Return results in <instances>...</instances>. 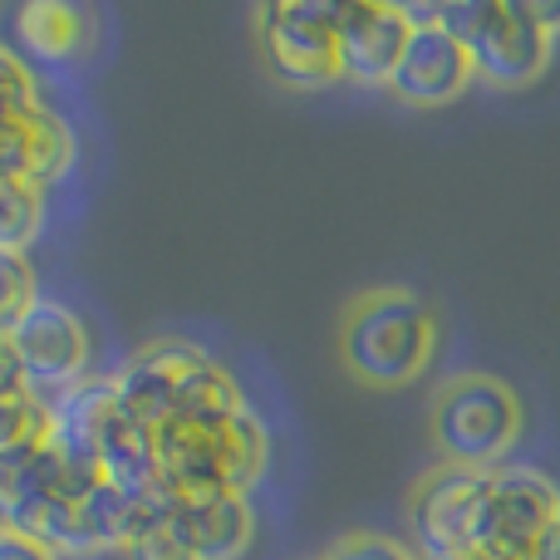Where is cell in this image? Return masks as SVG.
I'll list each match as a JSON object with an SVG mask.
<instances>
[{
	"instance_id": "6da1fadb",
	"label": "cell",
	"mask_w": 560,
	"mask_h": 560,
	"mask_svg": "<svg viewBox=\"0 0 560 560\" xmlns=\"http://www.w3.org/2000/svg\"><path fill=\"white\" fill-rule=\"evenodd\" d=\"M158 472L177 502L197 497H246L271 467V433L252 404L207 423H163L158 428Z\"/></svg>"
},
{
	"instance_id": "7a4b0ae2",
	"label": "cell",
	"mask_w": 560,
	"mask_h": 560,
	"mask_svg": "<svg viewBox=\"0 0 560 560\" xmlns=\"http://www.w3.org/2000/svg\"><path fill=\"white\" fill-rule=\"evenodd\" d=\"M438 315L423 295L404 285L364 290L339 319V359L369 388H404L433 364Z\"/></svg>"
},
{
	"instance_id": "3957f363",
	"label": "cell",
	"mask_w": 560,
	"mask_h": 560,
	"mask_svg": "<svg viewBox=\"0 0 560 560\" xmlns=\"http://www.w3.org/2000/svg\"><path fill=\"white\" fill-rule=\"evenodd\" d=\"M522 428V398L497 374H453L428 408V433H433L438 457L453 467H472V472L506 467V453L516 447Z\"/></svg>"
},
{
	"instance_id": "277c9868",
	"label": "cell",
	"mask_w": 560,
	"mask_h": 560,
	"mask_svg": "<svg viewBox=\"0 0 560 560\" xmlns=\"http://www.w3.org/2000/svg\"><path fill=\"white\" fill-rule=\"evenodd\" d=\"M438 25L467 49L472 79L492 89L536 84L556 49V35L532 15V0H453L438 5Z\"/></svg>"
},
{
	"instance_id": "5b68a950",
	"label": "cell",
	"mask_w": 560,
	"mask_h": 560,
	"mask_svg": "<svg viewBox=\"0 0 560 560\" xmlns=\"http://www.w3.org/2000/svg\"><path fill=\"white\" fill-rule=\"evenodd\" d=\"M339 0H276L256 10V49L285 89L339 79Z\"/></svg>"
},
{
	"instance_id": "8992f818",
	"label": "cell",
	"mask_w": 560,
	"mask_h": 560,
	"mask_svg": "<svg viewBox=\"0 0 560 560\" xmlns=\"http://www.w3.org/2000/svg\"><path fill=\"white\" fill-rule=\"evenodd\" d=\"M560 526V487L536 467H497L487 492L477 551L497 560H532Z\"/></svg>"
},
{
	"instance_id": "52a82bcc",
	"label": "cell",
	"mask_w": 560,
	"mask_h": 560,
	"mask_svg": "<svg viewBox=\"0 0 560 560\" xmlns=\"http://www.w3.org/2000/svg\"><path fill=\"white\" fill-rule=\"evenodd\" d=\"M10 345H15V359H20V369H25L30 394H39L45 404L59 398L65 388L84 384L89 369H94L89 325L69 305H59V300H49V295H39L35 305H30V315L15 325Z\"/></svg>"
},
{
	"instance_id": "ba28073f",
	"label": "cell",
	"mask_w": 560,
	"mask_h": 560,
	"mask_svg": "<svg viewBox=\"0 0 560 560\" xmlns=\"http://www.w3.org/2000/svg\"><path fill=\"white\" fill-rule=\"evenodd\" d=\"M487 492H492V472H472V467L438 463L433 472L418 477L413 497H408V522H413V536L428 560L477 546Z\"/></svg>"
},
{
	"instance_id": "9c48e42d",
	"label": "cell",
	"mask_w": 560,
	"mask_h": 560,
	"mask_svg": "<svg viewBox=\"0 0 560 560\" xmlns=\"http://www.w3.org/2000/svg\"><path fill=\"white\" fill-rule=\"evenodd\" d=\"M79 138L59 108L39 94L0 98V177H15L25 187H55L74 167Z\"/></svg>"
},
{
	"instance_id": "30bf717a",
	"label": "cell",
	"mask_w": 560,
	"mask_h": 560,
	"mask_svg": "<svg viewBox=\"0 0 560 560\" xmlns=\"http://www.w3.org/2000/svg\"><path fill=\"white\" fill-rule=\"evenodd\" d=\"M89 482H104V477H89L79 467H69L65 457L45 443H25L0 453V526L20 532L35 541V532L45 526V516L55 512L65 497L84 492Z\"/></svg>"
},
{
	"instance_id": "8fae6325",
	"label": "cell",
	"mask_w": 560,
	"mask_h": 560,
	"mask_svg": "<svg viewBox=\"0 0 560 560\" xmlns=\"http://www.w3.org/2000/svg\"><path fill=\"white\" fill-rule=\"evenodd\" d=\"M339 79L359 89H388L404 55L413 20L408 5H388V0H339Z\"/></svg>"
},
{
	"instance_id": "7c38bea8",
	"label": "cell",
	"mask_w": 560,
	"mask_h": 560,
	"mask_svg": "<svg viewBox=\"0 0 560 560\" xmlns=\"http://www.w3.org/2000/svg\"><path fill=\"white\" fill-rule=\"evenodd\" d=\"M207 349L192 345V339H148V345H138L133 354L124 359V364L114 369V394H118V408H124L133 423L143 428H163L167 418H173L177 408V388H183V378L197 369V359H202Z\"/></svg>"
},
{
	"instance_id": "4fadbf2b",
	"label": "cell",
	"mask_w": 560,
	"mask_h": 560,
	"mask_svg": "<svg viewBox=\"0 0 560 560\" xmlns=\"http://www.w3.org/2000/svg\"><path fill=\"white\" fill-rule=\"evenodd\" d=\"M467 84H472V59H467V49L457 45L438 20H413V35H408L394 79H388V94L413 108H443V104H453Z\"/></svg>"
},
{
	"instance_id": "5bb4252c",
	"label": "cell",
	"mask_w": 560,
	"mask_h": 560,
	"mask_svg": "<svg viewBox=\"0 0 560 560\" xmlns=\"http://www.w3.org/2000/svg\"><path fill=\"white\" fill-rule=\"evenodd\" d=\"M114 418H118L114 378L89 374L84 384L49 398V447H55L69 467L98 477V443H104Z\"/></svg>"
},
{
	"instance_id": "9a60e30c",
	"label": "cell",
	"mask_w": 560,
	"mask_h": 560,
	"mask_svg": "<svg viewBox=\"0 0 560 560\" xmlns=\"http://www.w3.org/2000/svg\"><path fill=\"white\" fill-rule=\"evenodd\" d=\"M98 45V15L89 5L69 0H30L15 10V55L45 59V65H69Z\"/></svg>"
},
{
	"instance_id": "2e32d148",
	"label": "cell",
	"mask_w": 560,
	"mask_h": 560,
	"mask_svg": "<svg viewBox=\"0 0 560 560\" xmlns=\"http://www.w3.org/2000/svg\"><path fill=\"white\" fill-rule=\"evenodd\" d=\"M183 526L192 536L197 560H242L256 541V512L252 497H197V502H177Z\"/></svg>"
},
{
	"instance_id": "e0dca14e",
	"label": "cell",
	"mask_w": 560,
	"mask_h": 560,
	"mask_svg": "<svg viewBox=\"0 0 560 560\" xmlns=\"http://www.w3.org/2000/svg\"><path fill=\"white\" fill-rule=\"evenodd\" d=\"M124 560H197L192 536H187L177 502L153 506V512L143 516V526H138V536L128 541Z\"/></svg>"
},
{
	"instance_id": "ac0fdd59",
	"label": "cell",
	"mask_w": 560,
	"mask_h": 560,
	"mask_svg": "<svg viewBox=\"0 0 560 560\" xmlns=\"http://www.w3.org/2000/svg\"><path fill=\"white\" fill-rule=\"evenodd\" d=\"M45 226V192L0 177V252H25Z\"/></svg>"
},
{
	"instance_id": "d6986e66",
	"label": "cell",
	"mask_w": 560,
	"mask_h": 560,
	"mask_svg": "<svg viewBox=\"0 0 560 560\" xmlns=\"http://www.w3.org/2000/svg\"><path fill=\"white\" fill-rule=\"evenodd\" d=\"M39 300L35 266L25 252H0V335H15V325L30 315V305Z\"/></svg>"
},
{
	"instance_id": "ffe728a7",
	"label": "cell",
	"mask_w": 560,
	"mask_h": 560,
	"mask_svg": "<svg viewBox=\"0 0 560 560\" xmlns=\"http://www.w3.org/2000/svg\"><path fill=\"white\" fill-rule=\"evenodd\" d=\"M49 438V404L39 394L0 398V453L25 443H45Z\"/></svg>"
},
{
	"instance_id": "44dd1931",
	"label": "cell",
	"mask_w": 560,
	"mask_h": 560,
	"mask_svg": "<svg viewBox=\"0 0 560 560\" xmlns=\"http://www.w3.org/2000/svg\"><path fill=\"white\" fill-rule=\"evenodd\" d=\"M319 560H418V551L384 532H345L339 541H329Z\"/></svg>"
},
{
	"instance_id": "7402d4cb",
	"label": "cell",
	"mask_w": 560,
	"mask_h": 560,
	"mask_svg": "<svg viewBox=\"0 0 560 560\" xmlns=\"http://www.w3.org/2000/svg\"><path fill=\"white\" fill-rule=\"evenodd\" d=\"M20 94H39L35 74H30V65L15 55V45L0 39V98H20Z\"/></svg>"
},
{
	"instance_id": "603a6c76",
	"label": "cell",
	"mask_w": 560,
	"mask_h": 560,
	"mask_svg": "<svg viewBox=\"0 0 560 560\" xmlns=\"http://www.w3.org/2000/svg\"><path fill=\"white\" fill-rule=\"evenodd\" d=\"M15 394H30V384H25V369H20V359H15V345L0 335V398H15Z\"/></svg>"
},
{
	"instance_id": "cb8c5ba5",
	"label": "cell",
	"mask_w": 560,
	"mask_h": 560,
	"mask_svg": "<svg viewBox=\"0 0 560 560\" xmlns=\"http://www.w3.org/2000/svg\"><path fill=\"white\" fill-rule=\"evenodd\" d=\"M0 560H59V556L45 551L39 541H30V536L5 532V526H0Z\"/></svg>"
},
{
	"instance_id": "d4e9b609",
	"label": "cell",
	"mask_w": 560,
	"mask_h": 560,
	"mask_svg": "<svg viewBox=\"0 0 560 560\" xmlns=\"http://www.w3.org/2000/svg\"><path fill=\"white\" fill-rule=\"evenodd\" d=\"M532 15L541 20L546 35H560V5H551V0H532Z\"/></svg>"
},
{
	"instance_id": "484cf974",
	"label": "cell",
	"mask_w": 560,
	"mask_h": 560,
	"mask_svg": "<svg viewBox=\"0 0 560 560\" xmlns=\"http://www.w3.org/2000/svg\"><path fill=\"white\" fill-rule=\"evenodd\" d=\"M532 560H560V526H556L551 536H546L541 546H536V556H532Z\"/></svg>"
},
{
	"instance_id": "4316f807",
	"label": "cell",
	"mask_w": 560,
	"mask_h": 560,
	"mask_svg": "<svg viewBox=\"0 0 560 560\" xmlns=\"http://www.w3.org/2000/svg\"><path fill=\"white\" fill-rule=\"evenodd\" d=\"M433 560H497L487 551H477V546H467V551H447V556H433Z\"/></svg>"
}]
</instances>
